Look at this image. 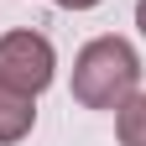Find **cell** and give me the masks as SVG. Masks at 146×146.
<instances>
[{
	"label": "cell",
	"mask_w": 146,
	"mask_h": 146,
	"mask_svg": "<svg viewBox=\"0 0 146 146\" xmlns=\"http://www.w3.org/2000/svg\"><path fill=\"white\" fill-rule=\"evenodd\" d=\"M31 125H36V94H21V89L0 84V146L26 141Z\"/></svg>",
	"instance_id": "cell-3"
},
{
	"label": "cell",
	"mask_w": 146,
	"mask_h": 146,
	"mask_svg": "<svg viewBox=\"0 0 146 146\" xmlns=\"http://www.w3.org/2000/svg\"><path fill=\"white\" fill-rule=\"evenodd\" d=\"M52 5H63V11H94L99 0H52Z\"/></svg>",
	"instance_id": "cell-5"
},
{
	"label": "cell",
	"mask_w": 146,
	"mask_h": 146,
	"mask_svg": "<svg viewBox=\"0 0 146 146\" xmlns=\"http://www.w3.org/2000/svg\"><path fill=\"white\" fill-rule=\"evenodd\" d=\"M141 89V52L125 36H94L73 58V99L84 110H120Z\"/></svg>",
	"instance_id": "cell-1"
},
{
	"label": "cell",
	"mask_w": 146,
	"mask_h": 146,
	"mask_svg": "<svg viewBox=\"0 0 146 146\" xmlns=\"http://www.w3.org/2000/svg\"><path fill=\"white\" fill-rule=\"evenodd\" d=\"M115 136H120V146H146V94L141 89L115 110Z\"/></svg>",
	"instance_id": "cell-4"
},
{
	"label": "cell",
	"mask_w": 146,
	"mask_h": 146,
	"mask_svg": "<svg viewBox=\"0 0 146 146\" xmlns=\"http://www.w3.org/2000/svg\"><path fill=\"white\" fill-rule=\"evenodd\" d=\"M58 73V52L42 31L31 26H16L0 36V84L5 89H21V94H42Z\"/></svg>",
	"instance_id": "cell-2"
},
{
	"label": "cell",
	"mask_w": 146,
	"mask_h": 146,
	"mask_svg": "<svg viewBox=\"0 0 146 146\" xmlns=\"http://www.w3.org/2000/svg\"><path fill=\"white\" fill-rule=\"evenodd\" d=\"M136 26H141V36H146V0H136Z\"/></svg>",
	"instance_id": "cell-6"
}]
</instances>
